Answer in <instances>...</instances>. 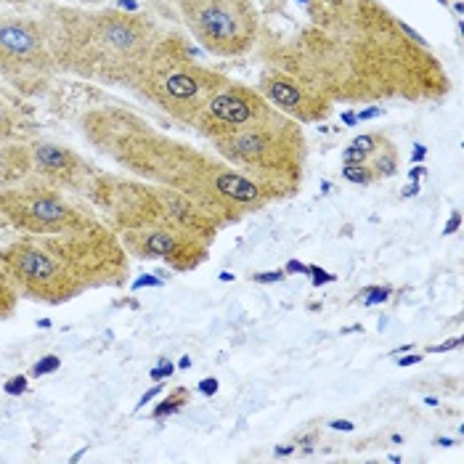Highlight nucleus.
Segmentation results:
<instances>
[{"mask_svg":"<svg viewBox=\"0 0 464 464\" xmlns=\"http://www.w3.org/2000/svg\"><path fill=\"white\" fill-rule=\"evenodd\" d=\"M305 22L263 48L332 104L443 102L451 77L406 22L382 0H303Z\"/></svg>","mask_w":464,"mask_h":464,"instance_id":"1","label":"nucleus"},{"mask_svg":"<svg viewBox=\"0 0 464 464\" xmlns=\"http://www.w3.org/2000/svg\"><path fill=\"white\" fill-rule=\"evenodd\" d=\"M82 130L88 141L114 160L128 176L191 199L199 210L218 220L220 228L239 223L271 202L213 149H199L162 133L133 111L99 109L85 117Z\"/></svg>","mask_w":464,"mask_h":464,"instance_id":"2","label":"nucleus"},{"mask_svg":"<svg viewBox=\"0 0 464 464\" xmlns=\"http://www.w3.org/2000/svg\"><path fill=\"white\" fill-rule=\"evenodd\" d=\"M194 130L271 202L300 191L308 160L303 125L266 102L257 88L231 80L197 117Z\"/></svg>","mask_w":464,"mask_h":464,"instance_id":"3","label":"nucleus"},{"mask_svg":"<svg viewBox=\"0 0 464 464\" xmlns=\"http://www.w3.org/2000/svg\"><path fill=\"white\" fill-rule=\"evenodd\" d=\"M0 266L19 295L43 303H67L88 289L122 285L128 250L96 218L59 234H27L0 250Z\"/></svg>","mask_w":464,"mask_h":464,"instance_id":"4","label":"nucleus"},{"mask_svg":"<svg viewBox=\"0 0 464 464\" xmlns=\"http://www.w3.org/2000/svg\"><path fill=\"white\" fill-rule=\"evenodd\" d=\"M43 35L53 64L88 80L133 88L162 30L146 16L117 8H51Z\"/></svg>","mask_w":464,"mask_h":464,"instance_id":"5","label":"nucleus"},{"mask_svg":"<svg viewBox=\"0 0 464 464\" xmlns=\"http://www.w3.org/2000/svg\"><path fill=\"white\" fill-rule=\"evenodd\" d=\"M226 85H231V77L213 70L186 37L162 33L133 88L176 122L194 128Z\"/></svg>","mask_w":464,"mask_h":464,"instance_id":"6","label":"nucleus"},{"mask_svg":"<svg viewBox=\"0 0 464 464\" xmlns=\"http://www.w3.org/2000/svg\"><path fill=\"white\" fill-rule=\"evenodd\" d=\"M91 199L107 213L114 234L139 228H179L213 245L220 226L191 199L141 179L99 176L88 186Z\"/></svg>","mask_w":464,"mask_h":464,"instance_id":"7","label":"nucleus"},{"mask_svg":"<svg viewBox=\"0 0 464 464\" xmlns=\"http://www.w3.org/2000/svg\"><path fill=\"white\" fill-rule=\"evenodd\" d=\"M194 43L218 59L250 53L260 37L255 0H176Z\"/></svg>","mask_w":464,"mask_h":464,"instance_id":"8","label":"nucleus"},{"mask_svg":"<svg viewBox=\"0 0 464 464\" xmlns=\"http://www.w3.org/2000/svg\"><path fill=\"white\" fill-rule=\"evenodd\" d=\"M0 215L24 234H59L93 220V215L70 202L62 188L40 180L5 186L0 191Z\"/></svg>","mask_w":464,"mask_h":464,"instance_id":"9","label":"nucleus"},{"mask_svg":"<svg viewBox=\"0 0 464 464\" xmlns=\"http://www.w3.org/2000/svg\"><path fill=\"white\" fill-rule=\"evenodd\" d=\"M53 72V56L43 35V27L22 19H0V74L19 91L35 93L45 88Z\"/></svg>","mask_w":464,"mask_h":464,"instance_id":"10","label":"nucleus"},{"mask_svg":"<svg viewBox=\"0 0 464 464\" xmlns=\"http://www.w3.org/2000/svg\"><path fill=\"white\" fill-rule=\"evenodd\" d=\"M117 237L128 255L141 260H165L173 271L180 274L199 268L210 255V242L179 228H139L122 231Z\"/></svg>","mask_w":464,"mask_h":464,"instance_id":"11","label":"nucleus"},{"mask_svg":"<svg viewBox=\"0 0 464 464\" xmlns=\"http://www.w3.org/2000/svg\"><path fill=\"white\" fill-rule=\"evenodd\" d=\"M255 88L266 102H271L279 111L297 120L300 125L324 122L334 107L322 91L311 88L300 77H295L285 70H276V67H266Z\"/></svg>","mask_w":464,"mask_h":464,"instance_id":"12","label":"nucleus"},{"mask_svg":"<svg viewBox=\"0 0 464 464\" xmlns=\"http://www.w3.org/2000/svg\"><path fill=\"white\" fill-rule=\"evenodd\" d=\"M30 168L33 170H27L19 183L40 180V183L64 188V186H74L77 179L82 176V165L70 149H62V146L48 141H40L30 149Z\"/></svg>","mask_w":464,"mask_h":464,"instance_id":"13","label":"nucleus"},{"mask_svg":"<svg viewBox=\"0 0 464 464\" xmlns=\"http://www.w3.org/2000/svg\"><path fill=\"white\" fill-rule=\"evenodd\" d=\"M391 141V136L372 130V133H361L353 143L343 151V165H366L385 143Z\"/></svg>","mask_w":464,"mask_h":464,"instance_id":"14","label":"nucleus"},{"mask_svg":"<svg viewBox=\"0 0 464 464\" xmlns=\"http://www.w3.org/2000/svg\"><path fill=\"white\" fill-rule=\"evenodd\" d=\"M366 165L374 170V179L377 180L393 179L395 173H398V165H401V154H398V146L393 143V139L385 143Z\"/></svg>","mask_w":464,"mask_h":464,"instance_id":"15","label":"nucleus"},{"mask_svg":"<svg viewBox=\"0 0 464 464\" xmlns=\"http://www.w3.org/2000/svg\"><path fill=\"white\" fill-rule=\"evenodd\" d=\"M188 398H191V393H188L186 388H176V391H170V395H165V398H162V403L151 411V420L162 422V420H168V417L179 414L180 409L188 403Z\"/></svg>","mask_w":464,"mask_h":464,"instance_id":"16","label":"nucleus"},{"mask_svg":"<svg viewBox=\"0 0 464 464\" xmlns=\"http://www.w3.org/2000/svg\"><path fill=\"white\" fill-rule=\"evenodd\" d=\"M16 300H19V289L14 286V282L8 279V274L0 266V319H5V316L14 314Z\"/></svg>","mask_w":464,"mask_h":464,"instance_id":"17","label":"nucleus"},{"mask_svg":"<svg viewBox=\"0 0 464 464\" xmlns=\"http://www.w3.org/2000/svg\"><path fill=\"white\" fill-rule=\"evenodd\" d=\"M343 179L348 180V183H353V186H372L374 183V170L369 168V165H343Z\"/></svg>","mask_w":464,"mask_h":464,"instance_id":"18","label":"nucleus"},{"mask_svg":"<svg viewBox=\"0 0 464 464\" xmlns=\"http://www.w3.org/2000/svg\"><path fill=\"white\" fill-rule=\"evenodd\" d=\"M358 297H361L363 305H380V303H385L391 297V286H363L358 292Z\"/></svg>","mask_w":464,"mask_h":464,"instance_id":"19","label":"nucleus"},{"mask_svg":"<svg viewBox=\"0 0 464 464\" xmlns=\"http://www.w3.org/2000/svg\"><path fill=\"white\" fill-rule=\"evenodd\" d=\"M14 114H11V109L8 104L0 99V139H8V136H14Z\"/></svg>","mask_w":464,"mask_h":464,"instance_id":"20","label":"nucleus"},{"mask_svg":"<svg viewBox=\"0 0 464 464\" xmlns=\"http://www.w3.org/2000/svg\"><path fill=\"white\" fill-rule=\"evenodd\" d=\"M59 366H62L59 356H45L37 361L35 369H33V374H35V377H43V374H51V372H56Z\"/></svg>","mask_w":464,"mask_h":464,"instance_id":"21","label":"nucleus"},{"mask_svg":"<svg viewBox=\"0 0 464 464\" xmlns=\"http://www.w3.org/2000/svg\"><path fill=\"white\" fill-rule=\"evenodd\" d=\"M285 268H276V271H263V274H255L252 282L255 285H276V282H285Z\"/></svg>","mask_w":464,"mask_h":464,"instance_id":"22","label":"nucleus"},{"mask_svg":"<svg viewBox=\"0 0 464 464\" xmlns=\"http://www.w3.org/2000/svg\"><path fill=\"white\" fill-rule=\"evenodd\" d=\"M27 391V377H11L8 382H5V393L8 395H22Z\"/></svg>","mask_w":464,"mask_h":464,"instance_id":"23","label":"nucleus"},{"mask_svg":"<svg viewBox=\"0 0 464 464\" xmlns=\"http://www.w3.org/2000/svg\"><path fill=\"white\" fill-rule=\"evenodd\" d=\"M308 274H314V285H329V282H334V276L332 274H326L322 268H316V266H308Z\"/></svg>","mask_w":464,"mask_h":464,"instance_id":"24","label":"nucleus"},{"mask_svg":"<svg viewBox=\"0 0 464 464\" xmlns=\"http://www.w3.org/2000/svg\"><path fill=\"white\" fill-rule=\"evenodd\" d=\"M462 345V337H454L451 343H443V345H438V348H430V353H446V351H454V348H459Z\"/></svg>","mask_w":464,"mask_h":464,"instance_id":"25","label":"nucleus"},{"mask_svg":"<svg viewBox=\"0 0 464 464\" xmlns=\"http://www.w3.org/2000/svg\"><path fill=\"white\" fill-rule=\"evenodd\" d=\"M199 391H202L205 395H215V393H218V380H215V377H208V380H202Z\"/></svg>","mask_w":464,"mask_h":464,"instance_id":"26","label":"nucleus"},{"mask_svg":"<svg viewBox=\"0 0 464 464\" xmlns=\"http://www.w3.org/2000/svg\"><path fill=\"white\" fill-rule=\"evenodd\" d=\"M459 226H462V215H459V213H454V215H451V220H449V223H446V228H443V234H446V237H449V234H454V231H457V228H459Z\"/></svg>","mask_w":464,"mask_h":464,"instance_id":"27","label":"nucleus"},{"mask_svg":"<svg viewBox=\"0 0 464 464\" xmlns=\"http://www.w3.org/2000/svg\"><path fill=\"white\" fill-rule=\"evenodd\" d=\"M285 274H308V266H303V263H297V260H289Z\"/></svg>","mask_w":464,"mask_h":464,"instance_id":"28","label":"nucleus"},{"mask_svg":"<svg viewBox=\"0 0 464 464\" xmlns=\"http://www.w3.org/2000/svg\"><path fill=\"white\" fill-rule=\"evenodd\" d=\"M168 374H173V363H162L160 369H154V372H151V377H154V380H162V377H168Z\"/></svg>","mask_w":464,"mask_h":464,"instance_id":"29","label":"nucleus"},{"mask_svg":"<svg viewBox=\"0 0 464 464\" xmlns=\"http://www.w3.org/2000/svg\"><path fill=\"white\" fill-rule=\"evenodd\" d=\"M329 428H332V430H345V432H351V430H353V422H348V420H332V422H329Z\"/></svg>","mask_w":464,"mask_h":464,"instance_id":"30","label":"nucleus"},{"mask_svg":"<svg viewBox=\"0 0 464 464\" xmlns=\"http://www.w3.org/2000/svg\"><path fill=\"white\" fill-rule=\"evenodd\" d=\"M382 114V107H372V109H366V111H361L358 114V120H372V117H380Z\"/></svg>","mask_w":464,"mask_h":464,"instance_id":"31","label":"nucleus"},{"mask_svg":"<svg viewBox=\"0 0 464 464\" xmlns=\"http://www.w3.org/2000/svg\"><path fill=\"white\" fill-rule=\"evenodd\" d=\"M420 361H422V356L414 353V356H403L401 361H395V363H398V366H414V363H420Z\"/></svg>","mask_w":464,"mask_h":464,"instance_id":"32","label":"nucleus"},{"mask_svg":"<svg viewBox=\"0 0 464 464\" xmlns=\"http://www.w3.org/2000/svg\"><path fill=\"white\" fill-rule=\"evenodd\" d=\"M417 191H420V180H411V183L403 188V197H414Z\"/></svg>","mask_w":464,"mask_h":464,"instance_id":"33","label":"nucleus"},{"mask_svg":"<svg viewBox=\"0 0 464 464\" xmlns=\"http://www.w3.org/2000/svg\"><path fill=\"white\" fill-rule=\"evenodd\" d=\"M422 176H425V168H422V165H417V168H411V170H409V179L411 180H420Z\"/></svg>","mask_w":464,"mask_h":464,"instance_id":"34","label":"nucleus"},{"mask_svg":"<svg viewBox=\"0 0 464 464\" xmlns=\"http://www.w3.org/2000/svg\"><path fill=\"white\" fill-rule=\"evenodd\" d=\"M425 154H428V149H425L422 143H417V146H414V162H420V160H422Z\"/></svg>","mask_w":464,"mask_h":464,"instance_id":"35","label":"nucleus"},{"mask_svg":"<svg viewBox=\"0 0 464 464\" xmlns=\"http://www.w3.org/2000/svg\"><path fill=\"white\" fill-rule=\"evenodd\" d=\"M292 451H295V446H282V449H276V454H282V457L292 454Z\"/></svg>","mask_w":464,"mask_h":464,"instance_id":"36","label":"nucleus"},{"mask_svg":"<svg viewBox=\"0 0 464 464\" xmlns=\"http://www.w3.org/2000/svg\"><path fill=\"white\" fill-rule=\"evenodd\" d=\"M220 279H223V282H231V279H234V274H228V271H223V274H220Z\"/></svg>","mask_w":464,"mask_h":464,"instance_id":"37","label":"nucleus"},{"mask_svg":"<svg viewBox=\"0 0 464 464\" xmlns=\"http://www.w3.org/2000/svg\"><path fill=\"white\" fill-rule=\"evenodd\" d=\"M3 3H35V0H3Z\"/></svg>","mask_w":464,"mask_h":464,"instance_id":"38","label":"nucleus"},{"mask_svg":"<svg viewBox=\"0 0 464 464\" xmlns=\"http://www.w3.org/2000/svg\"><path fill=\"white\" fill-rule=\"evenodd\" d=\"M446 3H449V0H446Z\"/></svg>","mask_w":464,"mask_h":464,"instance_id":"39","label":"nucleus"}]
</instances>
